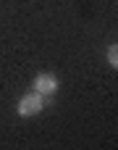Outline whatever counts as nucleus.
Masks as SVG:
<instances>
[{
    "label": "nucleus",
    "instance_id": "1",
    "mask_svg": "<svg viewBox=\"0 0 118 150\" xmlns=\"http://www.w3.org/2000/svg\"><path fill=\"white\" fill-rule=\"evenodd\" d=\"M42 108H45V95H39V92H24L21 98H18V105H16V113L21 116V119H29V116H37V113H42Z\"/></svg>",
    "mask_w": 118,
    "mask_h": 150
},
{
    "label": "nucleus",
    "instance_id": "2",
    "mask_svg": "<svg viewBox=\"0 0 118 150\" xmlns=\"http://www.w3.org/2000/svg\"><path fill=\"white\" fill-rule=\"evenodd\" d=\"M32 90L34 92H39V95H55L58 92V76L55 74H50V71H39L37 76H34V82H32Z\"/></svg>",
    "mask_w": 118,
    "mask_h": 150
},
{
    "label": "nucleus",
    "instance_id": "3",
    "mask_svg": "<svg viewBox=\"0 0 118 150\" xmlns=\"http://www.w3.org/2000/svg\"><path fill=\"white\" fill-rule=\"evenodd\" d=\"M105 58H108V63H110V66H113V71H116V69H118V45H108Z\"/></svg>",
    "mask_w": 118,
    "mask_h": 150
}]
</instances>
